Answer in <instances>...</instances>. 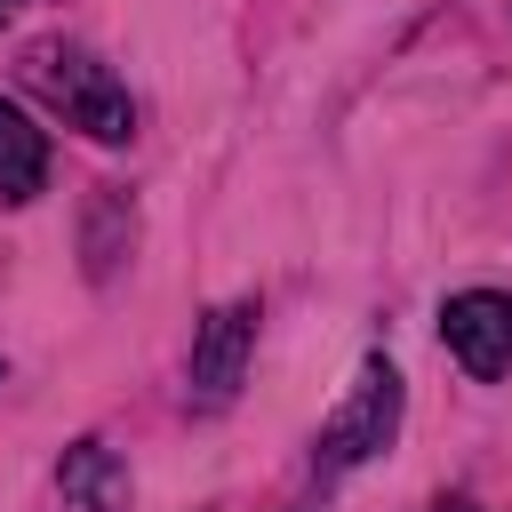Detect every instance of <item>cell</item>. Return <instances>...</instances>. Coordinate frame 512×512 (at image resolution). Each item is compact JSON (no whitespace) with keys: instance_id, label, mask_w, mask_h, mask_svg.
Here are the masks:
<instances>
[{"instance_id":"277c9868","label":"cell","mask_w":512,"mask_h":512,"mask_svg":"<svg viewBox=\"0 0 512 512\" xmlns=\"http://www.w3.org/2000/svg\"><path fill=\"white\" fill-rule=\"evenodd\" d=\"M440 344H448V352L464 360V376H480V384L512 376V296H496V288L448 296V304H440Z\"/></svg>"},{"instance_id":"5b68a950","label":"cell","mask_w":512,"mask_h":512,"mask_svg":"<svg viewBox=\"0 0 512 512\" xmlns=\"http://www.w3.org/2000/svg\"><path fill=\"white\" fill-rule=\"evenodd\" d=\"M56 488L72 504H88V512H128V472H120V456L104 440H72L64 464H56Z\"/></svg>"},{"instance_id":"8992f818","label":"cell","mask_w":512,"mask_h":512,"mask_svg":"<svg viewBox=\"0 0 512 512\" xmlns=\"http://www.w3.org/2000/svg\"><path fill=\"white\" fill-rule=\"evenodd\" d=\"M40 192H48V136H40L16 104H0V200L24 208V200H40Z\"/></svg>"},{"instance_id":"7a4b0ae2","label":"cell","mask_w":512,"mask_h":512,"mask_svg":"<svg viewBox=\"0 0 512 512\" xmlns=\"http://www.w3.org/2000/svg\"><path fill=\"white\" fill-rule=\"evenodd\" d=\"M392 432H400V368L392 360H360V376H352V392L328 408V424H320V472H352V464H368L376 448H392Z\"/></svg>"},{"instance_id":"3957f363","label":"cell","mask_w":512,"mask_h":512,"mask_svg":"<svg viewBox=\"0 0 512 512\" xmlns=\"http://www.w3.org/2000/svg\"><path fill=\"white\" fill-rule=\"evenodd\" d=\"M248 352H256V296H232L192 336V408H224L248 376Z\"/></svg>"},{"instance_id":"6da1fadb","label":"cell","mask_w":512,"mask_h":512,"mask_svg":"<svg viewBox=\"0 0 512 512\" xmlns=\"http://www.w3.org/2000/svg\"><path fill=\"white\" fill-rule=\"evenodd\" d=\"M16 80H24L48 112H64V128H80V136H96V144H128V136H136V104H128V88L112 80V64H96V56L72 48V40H32V48L16 56Z\"/></svg>"},{"instance_id":"9c48e42d","label":"cell","mask_w":512,"mask_h":512,"mask_svg":"<svg viewBox=\"0 0 512 512\" xmlns=\"http://www.w3.org/2000/svg\"><path fill=\"white\" fill-rule=\"evenodd\" d=\"M16 8H24V0H0V16H16Z\"/></svg>"},{"instance_id":"52a82bcc","label":"cell","mask_w":512,"mask_h":512,"mask_svg":"<svg viewBox=\"0 0 512 512\" xmlns=\"http://www.w3.org/2000/svg\"><path fill=\"white\" fill-rule=\"evenodd\" d=\"M128 240H136V208H128V192H120V184H96V192H88V224H80L88 280H112L120 256H128Z\"/></svg>"},{"instance_id":"ba28073f","label":"cell","mask_w":512,"mask_h":512,"mask_svg":"<svg viewBox=\"0 0 512 512\" xmlns=\"http://www.w3.org/2000/svg\"><path fill=\"white\" fill-rule=\"evenodd\" d=\"M432 512H472V504H464V496H456V504H432Z\"/></svg>"}]
</instances>
